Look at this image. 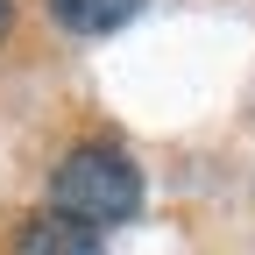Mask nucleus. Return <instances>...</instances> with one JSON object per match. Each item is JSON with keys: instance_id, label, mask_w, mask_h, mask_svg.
<instances>
[{"instance_id": "7ed1b4c3", "label": "nucleus", "mask_w": 255, "mask_h": 255, "mask_svg": "<svg viewBox=\"0 0 255 255\" xmlns=\"http://www.w3.org/2000/svg\"><path fill=\"white\" fill-rule=\"evenodd\" d=\"M50 14L71 28V36H114L142 14V0H50Z\"/></svg>"}, {"instance_id": "20e7f679", "label": "nucleus", "mask_w": 255, "mask_h": 255, "mask_svg": "<svg viewBox=\"0 0 255 255\" xmlns=\"http://www.w3.org/2000/svg\"><path fill=\"white\" fill-rule=\"evenodd\" d=\"M7 28H14V0H0V36H7Z\"/></svg>"}, {"instance_id": "f03ea898", "label": "nucleus", "mask_w": 255, "mask_h": 255, "mask_svg": "<svg viewBox=\"0 0 255 255\" xmlns=\"http://www.w3.org/2000/svg\"><path fill=\"white\" fill-rule=\"evenodd\" d=\"M14 255H100V234L78 227V220H64V213H36L14 234Z\"/></svg>"}, {"instance_id": "f257e3e1", "label": "nucleus", "mask_w": 255, "mask_h": 255, "mask_svg": "<svg viewBox=\"0 0 255 255\" xmlns=\"http://www.w3.org/2000/svg\"><path fill=\"white\" fill-rule=\"evenodd\" d=\"M142 206V170L128 163L121 149H71L50 177V213L78 220V227H121V220H135Z\"/></svg>"}]
</instances>
